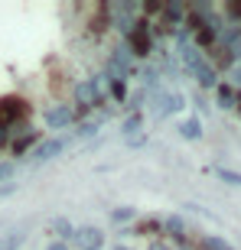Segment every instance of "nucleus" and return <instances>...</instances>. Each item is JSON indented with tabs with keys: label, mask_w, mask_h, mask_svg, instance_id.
I'll list each match as a JSON object with an SVG mask.
<instances>
[{
	"label": "nucleus",
	"mask_w": 241,
	"mask_h": 250,
	"mask_svg": "<svg viewBox=\"0 0 241 250\" xmlns=\"http://www.w3.org/2000/svg\"><path fill=\"white\" fill-rule=\"evenodd\" d=\"M78 137H95L98 133V121H85V124H78V130H75Z\"/></svg>",
	"instance_id": "obj_21"
},
{
	"label": "nucleus",
	"mask_w": 241,
	"mask_h": 250,
	"mask_svg": "<svg viewBox=\"0 0 241 250\" xmlns=\"http://www.w3.org/2000/svg\"><path fill=\"white\" fill-rule=\"evenodd\" d=\"M114 250H130V247H124V244H118V247H114Z\"/></svg>",
	"instance_id": "obj_26"
},
{
	"label": "nucleus",
	"mask_w": 241,
	"mask_h": 250,
	"mask_svg": "<svg viewBox=\"0 0 241 250\" xmlns=\"http://www.w3.org/2000/svg\"><path fill=\"white\" fill-rule=\"evenodd\" d=\"M199 247H202V250H235L228 241H222V237H215V234H205L202 241H199Z\"/></svg>",
	"instance_id": "obj_15"
},
{
	"label": "nucleus",
	"mask_w": 241,
	"mask_h": 250,
	"mask_svg": "<svg viewBox=\"0 0 241 250\" xmlns=\"http://www.w3.org/2000/svg\"><path fill=\"white\" fill-rule=\"evenodd\" d=\"M124 234H140V237H163V218H147V221H134V228H127Z\"/></svg>",
	"instance_id": "obj_10"
},
{
	"label": "nucleus",
	"mask_w": 241,
	"mask_h": 250,
	"mask_svg": "<svg viewBox=\"0 0 241 250\" xmlns=\"http://www.w3.org/2000/svg\"><path fill=\"white\" fill-rule=\"evenodd\" d=\"M225 23H238L241 26V3H228V7H225Z\"/></svg>",
	"instance_id": "obj_20"
},
{
	"label": "nucleus",
	"mask_w": 241,
	"mask_h": 250,
	"mask_svg": "<svg viewBox=\"0 0 241 250\" xmlns=\"http://www.w3.org/2000/svg\"><path fill=\"white\" fill-rule=\"evenodd\" d=\"M111 221L114 224H134V221H137V211H134V208H127V205H120V208H114V211H111Z\"/></svg>",
	"instance_id": "obj_16"
},
{
	"label": "nucleus",
	"mask_w": 241,
	"mask_h": 250,
	"mask_svg": "<svg viewBox=\"0 0 241 250\" xmlns=\"http://www.w3.org/2000/svg\"><path fill=\"white\" fill-rule=\"evenodd\" d=\"M163 234H169V237L179 244L189 231H186V221L179 218V214H169V218H163Z\"/></svg>",
	"instance_id": "obj_13"
},
{
	"label": "nucleus",
	"mask_w": 241,
	"mask_h": 250,
	"mask_svg": "<svg viewBox=\"0 0 241 250\" xmlns=\"http://www.w3.org/2000/svg\"><path fill=\"white\" fill-rule=\"evenodd\" d=\"M49 231L56 234L62 244H69V241H72V234H75V224L69 221L65 214H59V218H52V221H49Z\"/></svg>",
	"instance_id": "obj_12"
},
{
	"label": "nucleus",
	"mask_w": 241,
	"mask_h": 250,
	"mask_svg": "<svg viewBox=\"0 0 241 250\" xmlns=\"http://www.w3.org/2000/svg\"><path fill=\"white\" fill-rule=\"evenodd\" d=\"M26 114H29V104L26 101H20V98H3L0 101V127H20V124L26 121Z\"/></svg>",
	"instance_id": "obj_4"
},
{
	"label": "nucleus",
	"mask_w": 241,
	"mask_h": 250,
	"mask_svg": "<svg viewBox=\"0 0 241 250\" xmlns=\"http://www.w3.org/2000/svg\"><path fill=\"white\" fill-rule=\"evenodd\" d=\"M183 107H186L183 94H176V91H163V88H160V94H157V114H160V117H169V114H179Z\"/></svg>",
	"instance_id": "obj_9"
},
{
	"label": "nucleus",
	"mask_w": 241,
	"mask_h": 250,
	"mask_svg": "<svg viewBox=\"0 0 241 250\" xmlns=\"http://www.w3.org/2000/svg\"><path fill=\"white\" fill-rule=\"evenodd\" d=\"M43 121H46V130H65V127H72L78 117H75L72 104H52V107L43 114Z\"/></svg>",
	"instance_id": "obj_5"
},
{
	"label": "nucleus",
	"mask_w": 241,
	"mask_h": 250,
	"mask_svg": "<svg viewBox=\"0 0 241 250\" xmlns=\"http://www.w3.org/2000/svg\"><path fill=\"white\" fill-rule=\"evenodd\" d=\"M215 98H218V107H228L232 111L235 104H238V88L232 82H218L215 84Z\"/></svg>",
	"instance_id": "obj_11"
},
{
	"label": "nucleus",
	"mask_w": 241,
	"mask_h": 250,
	"mask_svg": "<svg viewBox=\"0 0 241 250\" xmlns=\"http://www.w3.org/2000/svg\"><path fill=\"white\" fill-rule=\"evenodd\" d=\"M13 169H17L13 163H0V179H10V176H13Z\"/></svg>",
	"instance_id": "obj_22"
},
{
	"label": "nucleus",
	"mask_w": 241,
	"mask_h": 250,
	"mask_svg": "<svg viewBox=\"0 0 241 250\" xmlns=\"http://www.w3.org/2000/svg\"><path fill=\"white\" fill-rule=\"evenodd\" d=\"M179 59H183L186 72L199 82V88H215V84H218V72L209 65L205 52H199L193 42H179Z\"/></svg>",
	"instance_id": "obj_1"
},
{
	"label": "nucleus",
	"mask_w": 241,
	"mask_h": 250,
	"mask_svg": "<svg viewBox=\"0 0 241 250\" xmlns=\"http://www.w3.org/2000/svg\"><path fill=\"white\" fill-rule=\"evenodd\" d=\"M124 39H127L124 46L130 49V56H137V59L150 56V52H153V29H150V20L147 17H137L134 29H130Z\"/></svg>",
	"instance_id": "obj_3"
},
{
	"label": "nucleus",
	"mask_w": 241,
	"mask_h": 250,
	"mask_svg": "<svg viewBox=\"0 0 241 250\" xmlns=\"http://www.w3.org/2000/svg\"><path fill=\"white\" fill-rule=\"evenodd\" d=\"M232 75H235V88H238V91H241V65H235V68H232Z\"/></svg>",
	"instance_id": "obj_23"
},
{
	"label": "nucleus",
	"mask_w": 241,
	"mask_h": 250,
	"mask_svg": "<svg viewBox=\"0 0 241 250\" xmlns=\"http://www.w3.org/2000/svg\"><path fill=\"white\" fill-rule=\"evenodd\" d=\"M46 250H69V244H62V241H52Z\"/></svg>",
	"instance_id": "obj_24"
},
{
	"label": "nucleus",
	"mask_w": 241,
	"mask_h": 250,
	"mask_svg": "<svg viewBox=\"0 0 241 250\" xmlns=\"http://www.w3.org/2000/svg\"><path fill=\"white\" fill-rule=\"evenodd\" d=\"M179 133H183L186 140H199V137H202V124H199V117L183 121V124H179Z\"/></svg>",
	"instance_id": "obj_14"
},
{
	"label": "nucleus",
	"mask_w": 241,
	"mask_h": 250,
	"mask_svg": "<svg viewBox=\"0 0 241 250\" xmlns=\"http://www.w3.org/2000/svg\"><path fill=\"white\" fill-rule=\"evenodd\" d=\"M215 176L222 179V182H228V186H241V172H235V169H225V166H215Z\"/></svg>",
	"instance_id": "obj_19"
},
{
	"label": "nucleus",
	"mask_w": 241,
	"mask_h": 250,
	"mask_svg": "<svg viewBox=\"0 0 241 250\" xmlns=\"http://www.w3.org/2000/svg\"><path fill=\"white\" fill-rule=\"evenodd\" d=\"M108 101V91H104V75H95V78H85V82L75 84V117L82 121L88 111L101 107Z\"/></svg>",
	"instance_id": "obj_2"
},
{
	"label": "nucleus",
	"mask_w": 241,
	"mask_h": 250,
	"mask_svg": "<svg viewBox=\"0 0 241 250\" xmlns=\"http://www.w3.org/2000/svg\"><path fill=\"white\" fill-rule=\"evenodd\" d=\"M69 244H75L78 250H101L104 247V234L98 231V228H92V224H82V228H75V234H72Z\"/></svg>",
	"instance_id": "obj_6"
},
{
	"label": "nucleus",
	"mask_w": 241,
	"mask_h": 250,
	"mask_svg": "<svg viewBox=\"0 0 241 250\" xmlns=\"http://www.w3.org/2000/svg\"><path fill=\"white\" fill-rule=\"evenodd\" d=\"M23 247V234L13 231V234H0V250H20Z\"/></svg>",
	"instance_id": "obj_18"
},
{
	"label": "nucleus",
	"mask_w": 241,
	"mask_h": 250,
	"mask_svg": "<svg viewBox=\"0 0 241 250\" xmlns=\"http://www.w3.org/2000/svg\"><path fill=\"white\" fill-rule=\"evenodd\" d=\"M140 127H144V114H140V111H134V114L127 117V121H124V137H127V140H134V133H137Z\"/></svg>",
	"instance_id": "obj_17"
},
{
	"label": "nucleus",
	"mask_w": 241,
	"mask_h": 250,
	"mask_svg": "<svg viewBox=\"0 0 241 250\" xmlns=\"http://www.w3.org/2000/svg\"><path fill=\"white\" fill-rule=\"evenodd\" d=\"M150 250H169V247H167V244H160V241H157V244H150Z\"/></svg>",
	"instance_id": "obj_25"
},
{
	"label": "nucleus",
	"mask_w": 241,
	"mask_h": 250,
	"mask_svg": "<svg viewBox=\"0 0 241 250\" xmlns=\"http://www.w3.org/2000/svg\"><path fill=\"white\" fill-rule=\"evenodd\" d=\"M39 140H43V137H39L33 127H29V130H20L17 137L10 140L7 149H10V156H23V153H33V146H36Z\"/></svg>",
	"instance_id": "obj_8"
},
{
	"label": "nucleus",
	"mask_w": 241,
	"mask_h": 250,
	"mask_svg": "<svg viewBox=\"0 0 241 250\" xmlns=\"http://www.w3.org/2000/svg\"><path fill=\"white\" fill-rule=\"evenodd\" d=\"M65 149L62 140H39L36 146H33V153H29V166H43V163H49V159H56L59 153Z\"/></svg>",
	"instance_id": "obj_7"
}]
</instances>
